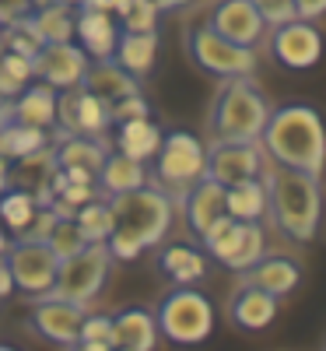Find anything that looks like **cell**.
I'll return each mask as SVG.
<instances>
[{"label":"cell","instance_id":"1","mask_svg":"<svg viewBox=\"0 0 326 351\" xmlns=\"http://www.w3.org/2000/svg\"><path fill=\"white\" fill-rule=\"evenodd\" d=\"M109 208H112V232L105 246L112 260H123V263L140 260L147 250L165 243L175 221V200L151 183L109 197Z\"/></svg>","mask_w":326,"mask_h":351},{"label":"cell","instance_id":"2","mask_svg":"<svg viewBox=\"0 0 326 351\" xmlns=\"http://www.w3.org/2000/svg\"><path fill=\"white\" fill-rule=\"evenodd\" d=\"M260 148L266 162L299 169L309 176H319L323 169V123L319 112L305 102H284L271 106L266 123L260 130Z\"/></svg>","mask_w":326,"mask_h":351},{"label":"cell","instance_id":"3","mask_svg":"<svg viewBox=\"0 0 326 351\" xmlns=\"http://www.w3.org/2000/svg\"><path fill=\"white\" fill-rule=\"evenodd\" d=\"M260 180L266 186V211H271L274 228L288 243H312L319 228V208H323L319 176L266 162Z\"/></svg>","mask_w":326,"mask_h":351},{"label":"cell","instance_id":"4","mask_svg":"<svg viewBox=\"0 0 326 351\" xmlns=\"http://www.w3.org/2000/svg\"><path fill=\"white\" fill-rule=\"evenodd\" d=\"M266 112H271V99H266V92L253 74L228 77L221 81L211 102L207 130H211V141H260Z\"/></svg>","mask_w":326,"mask_h":351},{"label":"cell","instance_id":"5","mask_svg":"<svg viewBox=\"0 0 326 351\" xmlns=\"http://www.w3.org/2000/svg\"><path fill=\"white\" fill-rule=\"evenodd\" d=\"M158 337L179 348H197L214 334V306L197 285H172L155 309Z\"/></svg>","mask_w":326,"mask_h":351},{"label":"cell","instance_id":"6","mask_svg":"<svg viewBox=\"0 0 326 351\" xmlns=\"http://www.w3.org/2000/svg\"><path fill=\"white\" fill-rule=\"evenodd\" d=\"M203 162H207V144L197 134L165 130L158 152L151 158V169H147V183L165 190L175 200L197 180H203Z\"/></svg>","mask_w":326,"mask_h":351},{"label":"cell","instance_id":"7","mask_svg":"<svg viewBox=\"0 0 326 351\" xmlns=\"http://www.w3.org/2000/svg\"><path fill=\"white\" fill-rule=\"evenodd\" d=\"M112 253L105 243H84L77 253H71L67 260H60L56 267V281H53V299H67V302H77V306H92L109 278H112Z\"/></svg>","mask_w":326,"mask_h":351},{"label":"cell","instance_id":"8","mask_svg":"<svg viewBox=\"0 0 326 351\" xmlns=\"http://www.w3.org/2000/svg\"><path fill=\"white\" fill-rule=\"evenodd\" d=\"M197 243L221 267H228L231 274H242L266 253V232H263V221H235L228 215H218L197 236Z\"/></svg>","mask_w":326,"mask_h":351},{"label":"cell","instance_id":"9","mask_svg":"<svg viewBox=\"0 0 326 351\" xmlns=\"http://www.w3.org/2000/svg\"><path fill=\"white\" fill-rule=\"evenodd\" d=\"M186 53H190V60H193L207 77H218V81L256 74V49H253V46H235V43L221 39L207 21L190 28Z\"/></svg>","mask_w":326,"mask_h":351},{"label":"cell","instance_id":"10","mask_svg":"<svg viewBox=\"0 0 326 351\" xmlns=\"http://www.w3.org/2000/svg\"><path fill=\"white\" fill-rule=\"evenodd\" d=\"M4 263L11 271L14 291L25 302L49 295L53 281H56V267H60V260L53 256V250L46 243H32V239H14L4 253Z\"/></svg>","mask_w":326,"mask_h":351},{"label":"cell","instance_id":"11","mask_svg":"<svg viewBox=\"0 0 326 351\" xmlns=\"http://www.w3.org/2000/svg\"><path fill=\"white\" fill-rule=\"evenodd\" d=\"M266 165L260 141H211L207 144L203 176L218 186H235L242 180H256Z\"/></svg>","mask_w":326,"mask_h":351},{"label":"cell","instance_id":"12","mask_svg":"<svg viewBox=\"0 0 326 351\" xmlns=\"http://www.w3.org/2000/svg\"><path fill=\"white\" fill-rule=\"evenodd\" d=\"M84 313H88V306L42 295V299L28 302V330H32L39 341H49L56 348H67V344H77V337H81Z\"/></svg>","mask_w":326,"mask_h":351},{"label":"cell","instance_id":"13","mask_svg":"<svg viewBox=\"0 0 326 351\" xmlns=\"http://www.w3.org/2000/svg\"><path fill=\"white\" fill-rule=\"evenodd\" d=\"M271 32V56L288 67V71H309L319 64V53H323V36H319V25L305 21V18H291L277 28H266Z\"/></svg>","mask_w":326,"mask_h":351},{"label":"cell","instance_id":"14","mask_svg":"<svg viewBox=\"0 0 326 351\" xmlns=\"http://www.w3.org/2000/svg\"><path fill=\"white\" fill-rule=\"evenodd\" d=\"M88 53L74 43H46L36 56H32V77L64 92V88H77L84 71H88Z\"/></svg>","mask_w":326,"mask_h":351},{"label":"cell","instance_id":"15","mask_svg":"<svg viewBox=\"0 0 326 351\" xmlns=\"http://www.w3.org/2000/svg\"><path fill=\"white\" fill-rule=\"evenodd\" d=\"M277 313H281V299L271 295V291H263V288H256V285H246V281L235 285L228 302H225L228 324L235 330H242V334L266 330L277 319Z\"/></svg>","mask_w":326,"mask_h":351},{"label":"cell","instance_id":"16","mask_svg":"<svg viewBox=\"0 0 326 351\" xmlns=\"http://www.w3.org/2000/svg\"><path fill=\"white\" fill-rule=\"evenodd\" d=\"M207 25L214 28V32L235 46H253L266 36V25L260 18V11L253 8V0H218Z\"/></svg>","mask_w":326,"mask_h":351},{"label":"cell","instance_id":"17","mask_svg":"<svg viewBox=\"0 0 326 351\" xmlns=\"http://www.w3.org/2000/svg\"><path fill=\"white\" fill-rule=\"evenodd\" d=\"M112 316V330L109 341L120 351H155L158 348V324H155V309L147 306H123L109 313Z\"/></svg>","mask_w":326,"mask_h":351},{"label":"cell","instance_id":"18","mask_svg":"<svg viewBox=\"0 0 326 351\" xmlns=\"http://www.w3.org/2000/svg\"><path fill=\"white\" fill-rule=\"evenodd\" d=\"M120 36H123V28H120V21H116V14L77 8L74 39H77V46L88 53V60H109V56L116 53V43H120Z\"/></svg>","mask_w":326,"mask_h":351},{"label":"cell","instance_id":"19","mask_svg":"<svg viewBox=\"0 0 326 351\" xmlns=\"http://www.w3.org/2000/svg\"><path fill=\"white\" fill-rule=\"evenodd\" d=\"M239 281L256 285V288L271 291V295H277V299H288L302 281V263L291 260L288 253H263L253 267H246L239 274Z\"/></svg>","mask_w":326,"mask_h":351},{"label":"cell","instance_id":"20","mask_svg":"<svg viewBox=\"0 0 326 351\" xmlns=\"http://www.w3.org/2000/svg\"><path fill=\"white\" fill-rule=\"evenodd\" d=\"M175 208L183 211L190 236L197 239L218 215H225V186H218L214 180L203 176V180H197L190 190H183L179 197H175Z\"/></svg>","mask_w":326,"mask_h":351},{"label":"cell","instance_id":"21","mask_svg":"<svg viewBox=\"0 0 326 351\" xmlns=\"http://www.w3.org/2000/svg\"><path fill=\"white\" fill-rule=\"evenodd\" d=\"M77 88H84V92L95 95L99 102L112 106V102H120V99L140 92V81H137L134 74H127V71L109 56V60H92V64H88V71H84V77H81Z\"/></svg>","mask_w":326,"mask_h":351},{"label":"cell","instance_id":"22","mask_svg":"<svg viewBox=\"0 0 326 351\" xmlns=\"http://www.w3.org/2000/svg\"><path fill=\"white\" fill-rule=\"evenodd\" d=\"M158 271L172 281V285H200L207 278V256L203 246L193 243H158Z\"/></svg>","mask_w":326,"mask_h":351},{"label":"cell","instance_id":"23","mask_svg":"<svg viewBox=\"0 0 326 351\" xmlns=\"http://www.w3.org/2000/svg\"><path fill=\"white\" fill-rule=\"evenodd\" d=\"M109 130H116L112 134V148L120 152V155H127V158H137V162H151L155 158V152H158V144H162V127L151 120V116H140V120H123V123H112Z\"/></svg>","mask_w":326,"mask_h":351},{"label":"cell","instance_id":"24","mask_svg":"<svg viewBox=\"0 0 326 351\" xmlns=\"http://www.w3.org/2000/svg\"><path fill=\"white\" fill-rule=\"evenodd\" d=\"M144 183H147V165L137 162V158L120 155L116 148L105 152V158H102V165H99V172H95V186H99V193H105V197L137 190V186H144Z\"/></svg>","mask_w":326,"mask_h":351},{"label":"cell","instance_id":"25","mask_svg":"<svg viewBox=\"0 0 326 351\" xmlns=\"http://www.w3.org/2000/svg\"><path fill=\"white\" fill-rule=\"evenodd\" d=\"M112 60L127 74H134L137 81L147 77L155 71V60H158V28L155 32H123L120 43H116Z\"/></svg>","mask_w":326,"mask_h":351},{"label":"cell","instance_id":"26","mask_svg":"<svg viewBox=\"0 0 326 351\" xmlns=\"http://www.w3.org/2000/svg\"><path fill=\"white\" fill-rule=\"evenodd\" d=\"M53 172H56V158H53V141H49V144H42L39 152L11 158V186L36 193V190L53 183Z\"/></svg>","mask_w":326,"mask_h":351},{"label":"cell","instance_id":"27","mask_svg":"<svg viewBox=\"0 0 326 351\" xmlns=\"http://www.w3.org/2000/svg\"><path fill=\"white\" fill-rule=\"evenodd\" d=\"M225 215L235 221H263L266 218V186L263 180H242L225 186Z\"/></svg>","mask_w":326,"mask_h":351},{"label":"cell","instance_id":"28","mask_svg":"<svg viewBox=\"0 0 326 351\" xmlns=\"http://www.w3.org/2000/svg\"><path fill=\"white\" fill-rule=\"evenodd\" d=\"M74 18L77 8L71 4H46L32 11V25L42 43H74Z\"/></svg>","mask_w":326,"mask_h":351},{"label":"cell","instance_id":"29","mask_svg":"<svg viewBox=\"0 0 326 351\" xmlns=\"http://www.w3.org/2000/svg\"><path fill=\"white\" fill-rule=\"evenodd\" d=\"M74 225L84 236V243H105L109 232H112V208H109V197H92L88 204L74 211Z\"/></svg>","mask_w":326,"mask_h":351},{"label":"cell","instance_id":"30","mask_svg":"<svg viewBox=\"0 0 326 351\" xmlns=\"http://www.w3.org/2000/svg\"><path fill=\"white\" fill-rule=\"evenodd\" d=\"M32 215H36V200H32V193H28V190L8 186L4 193H0V225L11 228L14 236H21V232L28 228Z\"/></svg>","mask_w":326,"mask_h":351},{"label":"cell","instance_id":"31","mask_svg":"<svg viewBox=\"0 0 326 351\" xmlns=\"http://www.w3.org/2000/svg\"><path fill=\"white\" fill-rule=\"evenodd\" d=\"M32 60L28 56H18L11 49L0 53V102H11L25 84H32Z\"/></svg>","mask_w":326,"mask_h":351},{"label":"cell","instance_id":"32","mask_svg":"<svg viewBox=\"0 0 326 351\" xmlns=\"http://www.w3.org/2000/svg\"><path fill=\"white\" fill-rule=\"evenodd\" d=\"M0 36H4V49H11V53H18V56H32L46 46L42 39H39V32H36V25H32V14L28 18H18V21H11V25H0Z\"/></svg>","mask_w":326,"mask_h":351},{"label":"cell","instance_id":"33","mask_svg":"<svg viewBox=\"0 0 326 351\" xmlns=\"http://www.w3.org/2000/svg\"><path fill=\"white\" fill-rule=\"evenodd\" d=\"M116 21H120L123 32H155L158 11L151 0H120L116 4Z\"/></svg>","mask_w":326,"mask_h":351},{"label":"cell","instance_id":"34","mask_svg":"<svg viewBox=\"0 0 326 351\" xmlns=\"http://www.w3.org/2000/svg\"><path fill=\"white\" fill-rule=\"evenodd\" d=\"M109 127H112V120H109V106L99 102L95 95H88L84 88H77V134L102 137Z\"/></svg>","mask_w":326,"mask_h":351},{"label":"cell","instance_id":"35","mask_svg":"<svg viewBox=\"0 0 326 351\" xmlns=\"http://www.w3.org/2000/svg\"><path fill=\"white\" fill-rule=\"evenodd\" d=\"M0 134H4V155L8 158H21L28 152H39L42 144H49V130H36L25 123H8V127H0Z\"/></svg>","mask_w":326,"mask_h":351},{"label":"cell","instance_id":"36","mask_svg":"<svg viewBox=\"0 0 326 351\" xmlns=\"http://www.w3.org/2000/svg\"><path fill=\"white\" fill-rule=\"evenodd\" d=\"M46 246L53 250V256H56V260H67L71 253H77V250L84 246V236L77 232L74 218H56L53 232L46 236Z\"/></svg>","mask_w":326,"mask_h":351},{"label":"cell","instance_id":"37","mask_svg":"<svg viewBox=\"0 0 326 351\" xmlns=\"http://www.w3.org/2000/svg\"><path fill=\"white\" fill-rule=\"evenodd\" d=\"M253 8L260 11L266 28H277V25H284L291 18H299L294 14V0H253Z\"/></svg>","mask_w":326,"mask_h":351},{"label":"cell","instance_id":"38","mask_svg":"<svg viewBox=\"0 0 326 351\" xmlns=\"http://www.w3.org/2000/svg\"><path fill=\"white\" fill-rule=\"evenodd\" d=\"M140 116H151V106H147V99L140 92L120 99V102H112L109 106V120L112 123H123V120H140Z\"/></svg>","mask_w":326,"mask_h":351},{"label":"cell","instance_id":"39","mask_svg":"<svg viewBox=\"0 0 326 351\" xmlns=\"http://www.w3.org/2000/svg\"><path fill=\"white\" fill-rule=\"evenodd\" d=\"M109 330H112V316L109 313H84L77 341H109Z\"/></svg>","mask_w":326,"mask_h":351},{"label":"cell","instance_id":"40","mask_svg":"<svg viewBox=\"0 0 326 351\" xmlns=\"http://www.w3.org/2000/svg\"><path fill=\"white\" fill-rule=\"evenodd\" d=\"M36 11L32 0H0V25H11L18 18H28Z\"/></svg>","mask_w":326,"mask_h":351},{"label":"cell","instance_id":"41","mask_svg":"<svg viewBox=\"0 0 326 351\" xmlns=\"http://www.w3.org/2000/svg\"><path fill=\"white\" fill-rule=\"evenodd\" d=\"M326 11V0H294V14L305 21H319Z\"/></svg>","mask_w":326,"mask_h":351},{"label":"cell","instance_id":"42","mask_svg":"<svg viewBox=\"0 0 326 351\" xmlns=\"http://www.w3.org/2000/svg\"><path fill=\"white\" fill-rule=\"evenodd\" d=\"M116 4H120V0H77V8H88V11H109V14H116Z\"/></svg>","mask_w":326,"mask_h":351},{"label":"cell","instance_id":"43","mask_svg":"<svg viewBox=\"0 0 326 351\" xmlns=\"http://www.w3.org/2000/svg\"><path fill=\"white\" fill-rule=\"evenodd\" d=\"M14 291V281H11V271H8V263L0 260V302H4L8 295Z\"/></svg>","mask_w":326,"mask_h":351},{"label":"cell","instance_id":"44","mask_svg":"<svg viewBox=\"0 0 326 351\" xmlns=\"http://www.w3.org/2000/svg\"><path fill=\"white\" fill-rule=\"evenodd\" d=\"M151 4H155V11L162 14V11H179V8L193 4V0H151Z\"/></svg>","mask_w":326,"mask_h":351},{"label":"cell","instance_id":"45","mask_svg":"<svg viewBox=\"0 0 326 351\" xmlns=\"http://www.w3.org/2000/svg\"><path fill=\"white\" fill-rule=\"evenodd\" d=\"M11 186V158L0 155V193H4Z\"/></svg>","mask_w":326,"mask_h":351},{"label":"cell","instance_id":"46","mask_svg":"<svg viewBox=\"0 0 326 351\" xmlns=\"http://www.w3.org/2000/svg\"><path fill=\"white\" fill-rule=\"evenodd\" d=\"M84 351H112V344L109 341H77Z\"/></svg>","mask_w":326,"mask_h":351},{"label":"cell","instance_id":"47","mask_svg":"<svg viewBox=\"0 0 326 351\" xmlns=\"http://www.w3.org/2000/svg\"><path fill=\"white\" fill-rule=\"evenodd\" d=\"M36 8H46V4H71V8H77V0H32Z\"/></svg>","mask_w":326,"mask_h":351},{"label":"cell","instance_id":"48","mask_svg":"<svg viewBox=\"0 0 326 351\" xmlns=\"http://www.w3.org/2000/svg\"><path fill=\"white\" fill-rule=\"evenodd\" d=\"M8 246H11V239L4 236V228H0V260H4V253H8Z\"/></svg>","mask_w":326,"mask_h":351},{"label":"cell","instance_id":"49","mask_svg":"<svg viewBox=\"0 0 326 351\" xmlns=\"http://www.w3.org/2000/svg\"><path fill=\"white\" fill-rule=\"evenodd\" d=\"M64 351H84V348H81V344H67Z\"/></svg>","mask_w":326,"mask_h":351},{"label":"cell","instance_id":"50","mask_svg":"<svg viewBox=\"0 0 326 351\" xmlns=\"http://www.w3.org/2000/svg\"><path fill=\"white\" fill-rule=\"evenodd\" d=\"M0 351H18V348H11V344H4V341H0Z\"/></svg>","mask_w":326,"mask_h":351},{"label":"cell","instance_id":"51","mask_svg":"<svg viewBox=\"0 0 326 351\" xmlns=\"http://www.w3.org/2000/svg\"><path fill=\"white\" fill-rule=\"evenodd\" d=\"M0 53H4V36H0Z\"/></svg>","mask_w":326,"mask_h":351},{"label":"cell","instance_id":"52","mask_svg":"<svg viewBox=\"0 0 326 351\" xmlns=\"http://www.w3.org/2000/svg\"><path fill=\"white\" fill-rule=\"evenodd\" d=\"M112 351H120V348H112Z\"/></svg>","mask_w":326,"mask_h":351}]
</instances>
